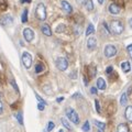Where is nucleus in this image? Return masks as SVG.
Masks as SVG:
<instances>
[{
  "instance_id": "nucleus-39",
  "label": "nucleus",
  "mask_w": 132,
  "mask_h": 132,
  "mask_svg": "<svg viewBox=\"0 0 132 132\" xmlns=\"http://www.w3.org/2000/svg\"><path fill=\"white\" fill-rule=\"evenodd\" d=\"M63 99H64L63 97H61V98H57V99H56V101H57V102H61L62 100H63Z\"/></svg>"
},
{
  "instance_id": "nucleus-4",
  "label": "nucleus",
  "mask_w": 132,
  "mask_h": 132,
  "mask_svg": "<svg viewBox=\"0 0 132 132\" xmlns=\"http://www.w3.org/2000/svg\"><path fill=\"white\" fill-rule=\"evenodd\" d=\"M55 64H56V67L59 68L60 71H62V72L66 71L67 67H68V61L66 60L65 57H59V59L56 60Z\"/></svg>"
},
{
  "instance_id": "nucleus-7",
  "label": "nucleus",
  "mask_w": 132,
  "mask_h": 132,
  "mask_svg": "<svg viewBox=\"0 0 132 132\" xmlns=\"http://www.w3.org/2000/svg\"><path fill=\"white\" fill-rule=\"evenodd\" d=\"M23 36L27 40V42H32L33 39H34V32H33L32 29L27 28L23 30Z\"/></svg>"
},
{
  "instance_id": "nucleus-42",
  "label": "nucleus",
  "mask_w": 132,
  "mask_h": 132,
  "mask_svg": "<svg viewBox=\"0 0 132 132\" xmlns=\"http://www.w3.org/2000/svg\"><path fill=\"white\" fill-rule=\"evenodd\" d=\"M104 1H105V0H98V2L100 3V5H102V3H104Z\"/></svg>"
},
{
  "instance_id": "nucleus-9",
  "label": "nucleus",
  "mask_w": 132,
  "mask_h": 132,
  "mask_svg": "<svg viewBox=\"0 0 132 132\" xmlns=\"http://www.w3.org/2000/svg\"><path fill=\"white\" fill-rule=\"evenodd\" d=\"M96 45H97V40H96V38L92 36V38H89V39L87 40V48L89 50V51H94V50L96 48Z\"/></svg>"
},
{
  "instance_id": "nucleus-8",
  "label": "nucleus",
  "mask_w": 132,
  "mask_h": 132,
  "mask_svg": "<svg viewBox=\"0 0 132 132\" xmlns=\"http://www.w3.org/2000/svg\"><path fill=\"white\" fill-rule=\"evenodd\" d=\"M0 23L2 26H10V24L13 23V19H12L11 15H3L0 18Z\"/></svg>"
},
{
  "instance_id": "nucleus-28",
  "label": "nucleus",
  "mask_w": 132,
  "mask_h": 132,
  "mask_svg": "<svg viewBox=\"0 0 132 132\" xmlns=\"http://www.w3.org/2000/svg\"><path fill=\"white\" fill-rule=\"evenodd\" d=\"M102 28L105 29V34L106 35H109V29H108V26H107V23L106 22H102Z\"/></svg>"
},
{
  "instance_id": "nucleus-27",
  "label": "nucleus",
  "mask_w": 132,
  "mask_h": 132,
  "mask_svg": "<svg viewBox=\"0 0 132 132\" xmlns=\"http://www.w3.org/2000/svg\"><path fill=\"white\" fill-rule=\"evenodd\" d=\"M54 128H55V125H54V122L53 121H50L47 123V131H52Z\"/></svg>"
},
{
  "instance_id": "nucleus-18",
  "label": "nucleus",
  "mask_w": 132,
  "mask_h": 132,
  "mask_svg": "<svg viewBox=\"0 0 132 132\" xmlns=\"http://www.w3.org/2000/svg\"><path fill=\"white\" fill-rule=\"evenodd\" d=\"M95 32V28H94V26L92 23H89L88 24V27H87V29H86V36H88V35H90L92 34V33H94Z\"/></svg>"
},
{
  "instance_id": "nucleus-37",
  "label": "nucleus",
  "mask_w": 132,
  "mask_h": 132,
  "mask_svg": "<svg viewBox=\"0 0 132 132\" xmlns=\"http://www.w3.org/2000/svg\"><path fill=\"white\" fill-rule=\"evenodd\" d=\"M71 76H72V78H76V72H73L71 74Z\"/></svg>"
},
{
  "instance_id": "nucleus-38",
  "label": "nucleus",
  "mask_w": 132,
  "mask_h": 132,
  "mask_svg": "<svg viewBox=\"0 0 132 132\" xmlns=\"http://www.w3.org/2000/svg\"><path fill=\"white\" fill-rule=\"evenodd\" d=\"M84 82H85V85H86V86L88 85V79H87V78H86V77L84 78Z\"/></svg>"
},
{
  "instance_id": "nucleus-12",
  "label": "nucleus",
  "mask_w": 132,
  "mask_h": 132,
  "mask_svg": "<svg viewBox=\"0 0 132 132\" xmlns=\"http://www.w3.org/2000/svg\"><path fill=\"white\" fill-rule=\"evenodd\" d=\"M62 9H63L66 13H72V11H73V8H72V6L69 5V3L67 2V1H62Z\"/></svg>"
},
{
  "instance_id": "nucleus-14",
  "label": "nucleus",
  "mask_w": 132,
  "mask_h": 132,
  "mask_svg": "<svg viewBox=\"0 0 132 132\" xmlns=\"http://www.w3.org/2000/svg\"><path fill=\"white\" fill-rule=\"evenodd\" d=\"M107 87V85H106V81L104 78H98L97 79V88L98 89H100V90H105Z\"/></svg>"
},
{
  "instance_id": "nucleus-20",
  "label": "nucleus",
  "mask_w": 132,
  "mask_h": 132,
  "mask_svg": "<svg viewBox=\"0 0 132 132\" xmlns=\"http://www.w3.org/2000/svg\"><path fill=\"white\" fill-rule=\"evenodd\" d=\"M62 123H63V126L66 128V129H68V130H72V126H71V123L68 122V120L66 118H62Z\"/></svg>"
},
{
  "instance_id": "nucleus-29",
  "label": "nucleus",
  "mask_w": 132,
  "mask_h": 132,
  "mask_svg": "<svg viewBox=\"0 0 132 132\" xmlns=\"http://www.w3.org/2000/svg\"><path fill=\"white\" fill-rule=\"evenodd\" d=\"M64 30H65V26H64V24H61V27H57L56 32H57V33H62Z\"/></svg>"
},
{
  "instance_id": "nucleus-15",
  "label": "nucleus",
  "mask_w": 132,
  "mask_h": 132,
  "mask_svg": "<svg viewBox=\"0 0 132 132\" xmlns=\"http://www.w3.org/2000/svg\"><path fill=\"white\" fill-rule=\"evenodd\" d=\"M121 68H122V71L125 73H129L130 69H131V65H130L129 62H122L121 63Z\"/></svg>"
},
{
  "instance_id": "nucleus-3",
  "label": "nucleus",
  "mask_w": 132,
  "mask_h": 132,
  "mask_svg": "<svg viewBox=\"0 0 132 132\" xmlns=\"http://www.w3.org/2000/svg\"><path fill=\"white\" fill-rule=\"evenodd\" d=\"M66 116H67L68 120H71L73 123H75V125H78V123H79V117H78L77 112L73 108L66 109Z\"/></svg>"
},
{
  "instance_id": "nucleus-1",
  "label": "nucleus",
  "mask_w": 132,
  "mask_h": 132,
  "mask_svg": "<svg viewBox=\"0 0 132 132\" xmlns=\"http://www.w3.org/2000/svg\"><path fill=\"white\" fill-rule=\"evenodd\" d=\"M110 30L114 34H121L123 30H125V27H123V23L120 20H112L110 23Z\"/></svg>"
},
{
  "instance_id": "nucleus-34",
  "label": "nucleus",
  "mask_w": 132,
  "mask_h": 132,
  "mask_svg": "<svg viewBox=\"0 0 132 132\" xmlns=\"http://www.w3.org/2000/svg\"><path fill=\"white\" fill-rule=\"evenodd\" d=\"M113 71V67H112V66H109V67H107V69H106V73L107 74H110L111 72H112Z\"/></svg>"
},
{
  "instance_id": "nucleus-24",
  "label": "nucleus",
  "mask_w": 132,
  "mask_h": 132,
  "mask_svg": "<svg viewBox=\"0 0 132 132\" xmlns=\"http://www.w3.org/2000/svg\"><path fill=\"white\" fill-rule=\"evenodd\" d=\"M94 123H95V125H96V126H97V127H98L101 131H104V130H105V128H106V125H105V123L99 122V121H97V120H95V121H94Z\"/></svg>"
},
{
  "instance_id": "nucleus-19",
  "label": "nucleus",
  "mask_w": 132,
  "mask_h": 132,
  "mask_svg": "<svg viewBox=\"0 0 132 132\" xmlns=\"http://www.w3.org/2000/svg\"><path fill=\"white\" fill-rule=\"evenodd\" d=\"M127 101H128V95L126 93H123L121 95V97H120V104H121V106H126Z\"/></svg>"
},
{
  "instance_id": "nucleus-22",
  "label": "nucleus",
  "mask_w": 132,
  "mask_h": 132,
  "mask_svg": "<svg viewBox=\"0 0 132 132\" xmlns=\"http://www.w3.org/2000/svg\"><path fill=\"white\" fill-rule=\"evenodd\" d=\"M88 71H89V78H93L96 76V73H97L96 67H90V68H88Z\"/></svg>"
},
{
  "instance_id": "nucleus-21",
  "label": "nucleus",
  "mask_w": 132,
  "mask_h": 132,
  "mask_svg": "<svg viewBox=\"0 0 132 132\" xmlns=\"http://www.w3.org/2000/svg\"><path fill=\"white\" fill-rule=\"evenodd\" d=\"M21 21H22V23H27V21H28V9H24V11L22 12Z\"/></svg>"
},
{
  "instance_id": "nucleus-32",
  "label": "nucleus",
  "mask_w": 132,
  "mask_h": 132,
  "mask_svg": "<svg viewBox=\"0 0 132 132\" xmlns=\"http://www.w3.org/2000/svg\"><path fill=\"white\" fill-rule=\"evenodd\" d=\"M11 85H12V87H13L15 90H16V92H19V88H18V86H16V84H15V81L13 80V79H12L11 80Z\"/></svg>"
},
{
  "instance_id": "nucleus-36",
  "label": "nucleus",
  "mask_w": 132,
  "mask_h": 132,
  "mask_svg": "<svg viewBox=\"0 0 132 132\" xmlns=\"http://www.w3.org/2000/svg\"><path fill=\"white\" fill-rule=\"evenodd\" d=\"M2 111H3V105H2V102L1 100H0V114L2 113Z\"/></svg>"
},
{
  "instance_id": "nucleus-10",
  "label": "nucleus",
  "mask_w": 132,
  "mask_h": 132,
  "mask_svg": "<svg viewBox=\"0 0 132 132\" xmlns=\"http://www.w3.org/2000/svg\"><path fill=\"white\" fill-rule=\"evenodd\" d=\"M108 10L111 14H118L119 12H120V7H119V5H117V3H110L109 5V8H108Z\"/></svg>"
},
{
  "instance_id": "nucleus-25",
  "label": "nucleus",
  "mask_w": 132,
  "mask_h": 132,
  "mask_svg": "<svg viewBox=\"0 0 132 132\" xmlns=\"http://www.w3.org/2000/svg\"><path fill=\"white\" fill-rule=\"evenodd\" d=\"M82 131L84 132H89V130H90V126H89V122L88 121H86L84 125H82Z\"/></svg>"
},
{
  "instance_id": "nucleus-35",
  "label": "nucleus",
  "mask_w": 132,
  "mask_h": 132,
  "mask_svg": "<svg viewBox=\"0 0 132 132\" xmlns=\"http://www.w3.org/2000/svg\"><path fill=\"white\" fill-rule=\"evenodd\" d=\"M44 107H45V105H43V104H39L38 105L39 110H44Z\"/></svg>"
},
{
  "instance_id": "nucleus-6",
  "label": "nucleus",
  "mask_w": 132,
  "mask_h": 132,
  "mask_svg": "<svg viewBox=\"0 0 132 132\" xmlns=\"http://www.w3.org/2000/svg\"><path fill=\"white\" fill-rule=\"evenodd\" d=\"M117 54V47L114 45H111V44H108L106 45L105 47V55L106 57H112Z\"/></svg>"
},
{
  "instance_id": "nucleus-33",
  "label": "nucleus",
  "mask_w": 132,
  "mask_h": 132,
  "mask_svg": "<svg viewBox=\"0 0 132 132\" xmlns=\"http://www.w3.org/2000/svg\"><path fill=\"white\" fill-rule=\"evenodd\" d=\"M97 89L98 88H96V87H92L90 88V93H92L93 95H97Z\"/></svg>"
},
{
  "instance_id": "nucleus-31",
  "label": "nucleus",
  "mask_w": 132,
  "mask_h": 132,
  "mask_svg": "<svg viewBox=\"0 0 132 132\" xmlns=\"http://www.w3.org/2000/svg\"><path fill=\"white\" fill-rule=\"evenodd\" d=\"M95 106H96V110H97V112L100 113V106H99V101H98V100H95Z\"/></svg>"
},
{
  "instance_id": "nucleus-30",
  "label": "nucleus",
  "mask_w": 132,
  "mask_h": 132,
  "mask_svg": "<svg viewBox=\"0 0 132 132\" xmlns=\"http://www.w3.org/2000/svg\"><path fill=\"white\" fill-rule=\"evenodd\" d=\"M127 51H128V53H129V55H130L131 60H132V44L128 45V46H127Z\"/></svg>"
},
{
  "instance_id": "nucleus-41",
  "label": "nucleus",
  "mask_w": 132,
  "mask_h": 132,
  "mask_svg": "<svg viewBox=\"0 0 132 132\" xmlns=\"http://www.w3.org/2000/svg\"><path fill=\"white\" fill-rule=\"evenodd\" d=\"M21 2L22 3H24V2H28L29 3V2H31V0H21Z\"/></svg>"
},
{
  "instance_id": "nucleus-5",
  "label": "nucleus",
  "mask_w": 132,
  "mask_h": 132,
  "mask_svg": "<svg viewBox=\"0 0 132 132\" xmlns=\"http://www.w3.org/2000/svg\"><path fill=\"white\" fill-rule=\"evenodd\" d=\"M22 63L26 68H31L32 66V55L29 52H24L22 54Z\"/></svg>"
},
{
  "instance_id": "nucleus-13",
  "label": "nucleus",
  "mask_w": 132,
  "mask_h": 132,
  "mask_svg": "<svg viewBox=\"0 0 132 132\" xmlns=\"http://www.w3.org/2000/svg\"><path fill=\"white\" fill-rule=\"evenodd\" d=\"M125 116H126V118H127L128 121L132 122V106H128L127 108H126Z\"/></svg>"
},
{
  "instance_id": "nucleus-26",
  "label": "nucleus",
  "mask_w": 132,
  "mask_h": 132,
  "mask_svg": "<svg viewBox=\"0 0 132 132\" xmlns=\"http://www.w3.org/2000/svg\"><path fill=\"white\" fill-rule=\"evenodd\" d=\"M15 117H16V119H18V121H19V123L20 125H23V119H22V113L21 112H18L15 114Z\"/></svg>"
},
{
  "instance_id": "nucleus-16",
  "label": "nucleus",
  "mask_w": 132,
  "mask_h": 132,
  "mask_svg": "<svg viewBox=\"0 0 132 132\" xmlns=\"http://www.w3.org/2000/svg\"><path fill=\"white\" fill-rule=\"evenodd\" d=\"M117 131L118 132H129V128H128L126 123H120L117 128Z\"/></svg>"
},
{
  "instance_id": "nucleus-40",
  "label": "nucleus",
  "mask_w": 132,
  "mask_h": 132,
  "mask_svg": "<svg viewBox=\"0 0 132 132\" xmlns=\"http://www.w3.org/2000/svg\"><path fill=\"white\" fill-rule=\"evenodd\" d=\"M129 26H130V28H132V18L129 19Z\"/></svg>"
},
{
  "instance_id": "nucleus-43",
  "label": "nucleus",
  "mask_w": 132,
  "mask_h": 132,
  "mask_svg": "<svg viewBox=\"0 0 132 132\" xmlns=\"http://www.w3.org/2000/svg\"><path fill=\"white\" fill-rule=\"evenodd\" d=\"M59 132H64V131H63V130H60V131H59Z\"/></svg>"
},
{
  "instance_id": "nucleus-23",
  "label": "nucleus",
  "mask_w": 132,
  "mask_h": 132,
  "mask_svg": "<svg viewBox=\"0 0 132 132\" xmlns=\"http://www.w3.org/2000/svg\"><path fill=\"white\" fill-rule=\"evenodd\" d=\"M43 69H44V66L43 64H41V63H38L35 65V73H41V72H43Z\"/></svg>"
},
{
  "instance_id": "nucleus-11",
  "label": "nucleus",
  "mask_w": 132,
  "mask_h": 132,
  "mask_svg": "<svg viewBox=\"0 0 132 132\" xmlns=\"http://www.w3.org/2000/svg\"><path fill=\"white\" fill-rule=\"evenodd\" d=\"M41 31H42L43 34L46 35V36H51L52 35V30H51V28H50L48 24H42V27H41Z\"/></svg>"
},
{
  "instance_id": "nucleus-17",
  "label": "nucleus",
  "mask_w": 132,
  "mask_h": 132,
  "mask_svg": "<svg viewBox=\"0 0 132 132\" xmlns=\"http://www.w3.org/2000/svg\"><path fill=\"white\" fill-rule=\"evenodd\" d=\"M85 7L88 11H93L94 10V2L93 0H85Z\"/></svg>"
},
{
  "instance_id": "nucleus-2",
  "label": "nucleus",
  "mask_w": 132,
  "mask_h": 132,
  "mask_svg": "<svg viewBox=\"0 0 132 132\" xmlns=\"http://www.w3.org/2000/svg\"><path fill=\"white\" fill-rule=\"evenodd\" d=\"M35 15L39 20H42V21L46 19V9H45V6L43 3H39L38 5L35 9Z\"/></svg>"
}]
</instances>
